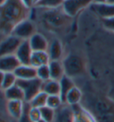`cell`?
Wrapping results in <instances>:
<instances>
[{"instance_id":"13","label":"cell","mask_w":114,"mask_h":122,"mask_svg":"<svg viewBox=\"0 0 114 122\" xmlns=\"http://www.w3.org/2000/svg\"><path fill=\"white\" fill-rule=\"evenodd\" d=\"M51 59L47 51H33L31 58V66L38 68L41 66L48 65Z\"/></svg>"},{"instance_id":"34","label":"cell","mask_w":114,"mask_h":122,"mask_svg":"<svg viewBox=\"0 0 114 122\" xmlns=\"http://www.w3.org/2000/svg\"><path fill=\"white\" fill-rule=\"evenodd\" d=\"M7 0H0V6L1 5H3L4 4H5V2H6Z\"/></svg>"},{"instance_id":"10","label":"cell","mask_w":114,"mask_h":122,"mask_svg":"<svg viewBox=\"0 0 114 122\" xmlns=\"http://www.w3.org/2000/svg\"><path fill=\"white\" fill-rule=\"evenodd\" d=\"M13 73L17 79L21 80H30L37 78V68L31 65H21Z\"/></svg>"},{"instance_id":"32","label":"cell","mask_w":114,"mask_h":122,"mask_svg":"<svg viewBox=\"0 0 114 122\" xmlns=\"http://www.w3.org/2000/svg\"><path fill=\"white\" fill-rule=\"evenodd\" d=\"M4 73L0 71V89L3 88V82H4Z\"/></svg>"},{"instance_id":"1","label":"cell","mask_w":114,"mask_h":122,"mask_svg":"<svg viewBox=\"0 0 114 122\" xmlns=\"http://www.w3.org/2000/svg\"><path fill=\"white\" fill-rule=\"evenodd\" d=\"M29 9L21 0H7L0 6V30L4 33H12L13 28L26 20Z\"/></svg>"},{"instance_id":"35","label":"cell","mask_w":114,"mask_h":122,"mask_svg":"<svg viewBox=\"0 0 114 122\" xmlns=\"http://www.w3.org/2000/svg\"><path fill=\"white\" fill-rule=\"evenodd\" d=\"M107 3H109V4H112V5H114V0H107Z\"/></svg>"},{"instance_id":"28","label":"cell","mask_w":114,"mask_h":122,"mask_svg":"<svg viewBox=\"0 0 114 122\" xmlns=\"http://www.w3.org/2000/svg\"><path fill=\"white\" fill-rule=\"evenodd\" d=\"M28 114L32 122H38L40 119H42L40 109H38V108H34V107L31 106L29 109V111H28Z\"/></svg>"},{"instance_id":"19","label":"cell","mask_w":114,"mask_h":122,"mask_svg":"<svg viewBox=\"0 0 114 122\" xmlns=\"http://www.w3.org/2000/svg\"><path fill=\"white\" fill-rule=\"evenodd\" d=\"M59 82H60V87H61L60 96H61V100H62V102L64 103L68 92L75 86V84L73 83V81L71 80V77L66 76V75L62 76V78Z\"/></svg>"},{"instance_id":"9","label":"cell","mask_w":114,"mask_h":122,"mask_svg":"<svg viewBox=\"0 0 114 122\" xmlns=\"http://www.w3.org/2000/svg\"><path fill=\"white\" fill-rule=\"evenodd\" d=\"M92 10L103 20L114 17V5L109 3L92 4Z\"/></svg>"},{"instance_id":"5","label":"cell","mask_w":114,"mask_h":122,"mask_svg":"<svg viewBox=\"0 0 114 122\" xmlns=\"http://www.w3.org/2000/svg\"><path fill=\"white\" fill-rule=\"evenodd\" d=\"M93 4V0H64L62 9L69 16H75L82 9Z\"/></svg>"},{"instance_id":"23","label":"cell","mask_w":114,"mask_h":122,"mask_svg":"<svg viewBox=\"0 0 114 122\" xmlns=\"http://www.w3.org/2000/svg\"><path fill=\"white\" fill-rule=\"evenodd\" d=\"M40 112H41V118L43 120L46 122H53L55 118V114H56L53 109L48 106H44L40 108Z\"/></svg>"},{"instance_id":"16","label":"cell","mask_w":114,"mask_h":122,"mask_svg":"<svg viewBox=\"0 0 114 122\" xmlns=\"http://www.w3.org/2000/svg\"><path fill=\"white\" fill-rule=\"evenodd\" d=\"M42 92H46L47 95H60L61 92L60 82L53 79L43 82Z\"/></svg>"},{"instance_id":"15","label":"cell","mask_w":114,"mask_h":122,"mask_svg":"<svg viewBox=\"0 0 114 122\" xmlns=\"http://www.w3.org/2000/svg\"><path fill=\"white\" fill-rule=\"evenodd\" d=\"M73 111V122H94V119L82 108L79 106V104L71 106Z\"/></svg>"},{"instance_id":"12","label":"cell","mask_w":114,"mask_h":122,"mask_svg":"<svg viewBox=\"0 0 114 122\" xmlns=\"http://www.w3.org/2000/svg\"><path fill=\"white\" fill-rule=\"evenodd\" d=\"M30 45L33 51H46L48 49V42L40 33H35L29 40Z\"/></svg>"},{"instance_id":"7","label":"cell","mask_w":114,"mask_h":122,"mask_svg":"<svg viewBox=\"0 0 114 122\" xmlns=\"http://www.w3.org/2000/svg\"><path fill=\"white\" fill-rule=\"evenodd\" d=\"M33 53L29 40L23 41L16 51L15 56L20 61L21 65H31V58Z\"/></svg>"},{"instance_id":"27","label":"cell","mask_w":114,"mask_h":122,"mask_svg":"<svg viewBox=\"0 0 114 122\" xmlns=\"http://www.w3.org/2000/svg\"><path fill=\"white\" fill-rule=\"evenodd\" d=\"M63 0H39L37 5L41 7L47 8H55L59 7L60 5H62Z\"/></svg>"},{"instance_id":"6","label":"cell","mask_w":114,"mask_h":122,"mask_svg":"<svg viewBox=\"0 0 114 122\" xmlns=\"http://www.w3.org/2000/svg\"><path fill=\"white\" fill-rule=\"evenodd\" d=\"M23 41L13 35L8 36L0 43V57L7 55H15L20 45Z\"/></svg>"},{"instance_id":"37","label":"cell","mask_w":114,"mask_h":122,"mask_svg":"<svg viewBox=\"0 0 114 122\" xmlns=\"http://www.w3.org/2000/svg\"><path fill=\"white\" fill-rule=\"evenodd\" d=\"M38 122H46V121H45V120H43V119H40Z\"/></svg>"},{"instance_id":"3","label":"cell","mask_w":114,"mask_h":122,"mask_svg":"<svg viewBox=\"0 0 114 122\" xmlns=\"http://www.w3.org/2000/svg\"><path fill=\"white\" fill-rule=\"evenodd\" d=\"M63 67L66 76L70 77L79 76L84 70L83 60L76 55H70L63 62Z\"/></svg>"},{"instance_id":"24","label":"cell","mask_w":114,"mask_h":122,"mask_svg":"<svg viewBox=\"0 0 114 122\" xmlns=\"http://www.w3.org/2000/svg\"><path fill=\"white\" fill-rule=\"evenodd\" d=\"M37 77L40 79L42 82H46L51 79L50 76V70L48 65L41 66L37 68Z\"/></svg>"},{"instance_id":"36","label":"cell","mask_w":114,"mask_h":122,"mask_svg":"<svg viewBox=\"0 0 114 122\" xmlns=\"http://www.w3.org/2000/svg\"><path fill=\"white\" fill-rule=\"evenodd\" d=\"M39 0H34V3H35V5H37V3H38Z\"/></svg>"},{"instance_id":"21","label":"cell","mask_w":114,"mask_h":122,"mask_svg":"<svg viewBox=\"0 0 114 122\" xmlns=\"http://www.w3.org/2000/svg\"><path fill=\"white\" fill-rule=\"evenodd\" d=\"M81 98H82L81 91H80L78 87L74 86V87L68 92V94L66 96V99H65V103H67L70 106L77 105V104L79 103Z\"/></svg>"},{"instance_id":"17","label":"cell","mask_w":114,"mask_h":122,"mask_svg":"<svg viewBox=\"0 0 114 122\" xmlns=\"http://www.w3.org/2000/svg\"><path fill=\"white\" fill-rule=\"evenodd\" d=\"M4 95L8 101H23L24 102V99H25L22 89L17 84H14L13 86L5 90Z\"/></svg>"},{"instance_id":"4","label":"cell","mask_w":114,"mask_h":122,"mask_svg":"<svg viewBox=\"0 0 114 122\" xmlns=\"http://www.w3.org/2000/svg\"><path fill=\"white\" fill-rule=\"evenodd\" d=\"M35 33H36V29H35L34 24L31 21L26 19L18 23L13 28L11 35H13L22 41H26V40H30L31 36H33Z\"/></svg>"},{"instance_id":"8","label":"cell","mask_w":114,"mask_h":122,"mask_svg":"<svg viewBox=\"0 0 114 122\" xmlns=\"http://www.w3.org/2000/svg\"><path fill=\"white\" fill-rule=\"evenodd\" d=\"M21 66L15 55H7L0 57V71L4 73H13Z\"/></svg>"},{"instance_id":"38","label":"cell","mask_w":114,"mask_h":122,"mask_svg":"<svg viewBox=\"0 0 114 122\" xmlns=\"http://www.w3.org/2000/svg\"><path fill=\"white\" fill-rule=\"evenodd\" d=\"M63 1H64V0H63Z\"/></svg>"},{"instance_id":"2","label":"cell","mask_w":114,"mask_h":122,"mask_svg":"<svg viewBox=\"0 0 114 122\" xmlns=\"http://www.w3.org/2000/svg\"><path fill=\"white\" fill-rule=\"evenodd\" d=\"M16 84L22 89L24 92V97H25L24 102H30L35 96L38 95L40 92H42L43 82L40 79H38V77L34 79H30V80L17 79Z\"/></svg>"},{"instance_id":"33","label":"cell","mask_w":114,"mask_h":122,"mask_svg":"<svg viewBox=\"0 0 114 122\" xmlns=\"http://www.w3.org/2000/svg\"><path fill=\"white\" fill-rule=\"evenodd\" d=\"M107 3V0H93V4H103Z\"/></svg>"},{"instance_id":"31","label":"cell","mask_w":114,"mask_h":122,"mask_svg":"<svg viewBox=\"0 0 114 122\" xmlns=\"http://www.w3.org/2000/svg\"><path fill=\"white\" fill-rule=\"evenodd\" d=\"M21 1L22 2V4L24 5V6L27 7L28 9H30L33 5H35L34 0H21Z\"/></svg>"},{"instance_id":"14","label":"cell","mask_w":114,"mask_h":122,"mask_svg":"<svg viewBox=\"0 0 114 122\" xmlns=\"http://www.w3.org/2000/svg\"><path fill=\"white\" fill-rule=\"evenodd\" d=\"M48 66L50 70V76L53 80L60 81L65 75L63 64H61L59 60H51Z\"/></svg>"},{"instance_id":"11","label":"cell","mask_w":114,"mask_h":122,"mask_svg":"<svg viewBox=\"0 0 114 122\" xmlns=\"http://www.w3.org/2000/svg\"><path fill=\"white\" fill-rule=\"evenodd\" d=\"M7 111L13 118L20 120L24 111V102L23 101H8Z\"/></svg>"},{"instance_id":"25","label":"cell","mask_w":114,"mask_h":122,"mask_svg":"<svg viewBox=\"0 0 114 122\" xmlns=\"http://www.w3.org/2000/svg\"><path fill=\"white\" fill-rule=\"evenodd\" d=\"M17 77L15 76L14 73H4V82H3V88L4 91L7 90L8 88L13 86L16 84Z\"/></svg>"},{"instance_id":"22","label":"cell","mask_w":114,"mask_h":122,"mask_svg":"<svg viewBox=\"0 0 114 122\" xmlns=\"http://www.w3.org/2000/svg\"><path fill=\"white\" fill-rule=\"evenodd\" d=\"M47 98H48V95L46 94V92H40L38 95L35 96L34 98L30 102V104H31V107L40 109V108H42V107L46 106Z\"/></svg>"},{"instance_id":"20","label":"cell","mask_w":114,"mask_h":122,"mask_svg":"<svg viewBox=\"0 0 114 122\" xmlns=\"http://www.w3.org/2000/svg\"><path fill=\"white\" fill-rule=\"evenodd\" d=\"M51 60H59L62 55V46L58 40H53L48 50Z\"/></svg>"},{"instance_id":"26","label":"cell","mask_w":114,"mask_h":122,"mask_svg":"<svg viewBox=\"0 0 114 122\" xmlns=\"http://www.w3.org/2000/svg\"><path fill=\"white\" fill-rule=\"evenodd\" d=\"M61 103H63L60 95H48L46 106L52 108L53 110H58L61 106Z\"/></svg>"},{"instance_id":"18","label":"cell","mask_w":114,"mask_h":122,"mask_svg":"<svg viewBox=\"0 0 114 122\" xmlns=\"http://www.w3.org/2000/svg\"><path fill=\"white\" fill-rule=\"evenodd\" d=\"M53 122H73V111L68 107H60Z\"/></svg>"},{"instance_id":"30","label":"cell","mask_w":114,"mask_h":122,"mask_svg":"<svg viewBox=\"0 0 114 122\" xmlns=\"http://www.w3.org/2000/svg\"><path fill=\"white\" fill-rule=\"evenodd\" d=\"M103 25L106 29L111 30V31H114V17L110 18V19L103 20Z\"/></svg>"},{"instance_id":"29","label":"cell","mask_w":114,"mask_h":122,"mask_svg":"<svg viewBox=\"0 0 114 122\" xmlns=\"http://www.w3.org/2000/svg\"><path fill=\"white\" fill-rule=\"evenodd\" d=\"M31 107V104L30 102H24V111H23V114L22 116V118H20V122H32L31 120V118L29 117V114H28V111H29V109Z\"/></svg>"}]
</instances>
